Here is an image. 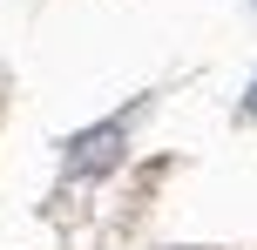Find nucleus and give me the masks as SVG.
I'll return each instance as SVG.
<instances>
[{
  "instance_id": "f257e3e1",
  "label": "nucleus",
  "mask_w": 257,
  "mask_h": 250,
  "mask_svg": "<svg viewBox=\"0 0 257 250\" xmlns=\"http://www.w3.org/2000/svg\"><path fill=\"white\" fill-rule=\"evenodd\" d=\"M122 156H128V115L88 122V129H75V135L61 142V169L75 176V183H102Z\"/></svg>"
},
{
  "instance_id": "f03ea898",
  "label": "nucleus",
  "mask_w": 257,
  "mask_h": 250,
  "mask_svg": "<svg viewBox=\"0 0 257 250\" xmlns=\"http://www.w3.org/2000/svg\"><path fill=\"white\" fill-rule=\"evenodd\" d=\"M237 122H257V75H250V88H244V102H237Z\"/></svg>"
}]
</instances>
